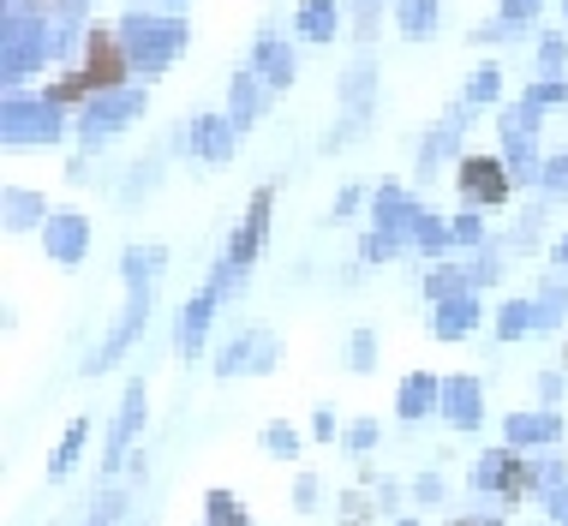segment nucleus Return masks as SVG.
Returning <instances> with one entry per match:
<instances>
[{
  "label": "nucleus",
  "instance_id": "nucleus-1",
  "mask_svg": "<svg viewBox=\"0 0 568 526\" xmlns=\"http://www.w3.org/2000/svg\"><path fill=\"white\" fill-rule=\"evenodd\" d=\"M120 37H126V54L132 67L144 72V79H156V72L186 49V24L180 19H150V12H126L120 19Z\"/></svg>",
  "mask_w": 568,
  "mask_h": 526
},
{
  "label": "nucleus",
  "instance_id": "nucleus-2",
  "mask_svg": "<svg viewBox=\"0 0 568 526\" xmlns=\"http://www.w3.org/2000/svg\"><path fill=\"white\" fill-rule=\"evenodd\" d=\"M79 72H84L90 84H97V97H102V90H126V72H138V67H132V54H126V37H120V24H97V30H90Z\"/></svg>",
  "mask_w": 568,
  "mask_h": 526
},
{
  "label": "nucleus",
  "instance_id": "nucleus-3",
  "mask_svg": "<svg viewBox=\"0 0 568 526\" xmlns=\"http://www.w3.org/2000/svg\"><path fill=\"white\" fill-rule=\"evenodd\" d=\"M270 215H275V192L264 185V192H252V204H245V222H240V234L227 240V257H222V275H227V287H240V282H245V270H252V263H257V252H264Z\"/></svg>",
  "mask_w": 568,
  "mask_h": 526
},
{
  "label": "nucleus",
  "instance_id": "nucleus-4",
  "mask_svg": "<svg viewBox=\"0 0 568 526\" xmlns=\"http://www.w3.org/2000/svg\"><path fill=\"white\" fill-rule=\"evenodd\" d=\"M54 54H60V37H49V24L24 19V12H7V84L12 90L24 84V72H37Z\"/></svg>",
  "mask_w": 568,
  "mask_h": 526
},
{
  "label": "nucleus",
  "instance_id": "nucleus-5",
  "mask_svg": "<svg viewBox=\"0 0 568 526\" xmlns=\"http://www.w3.org/2000/svg\"><path fill=\"white\" fill-rule=\"evenodd\" d=\"M67 132V108H54L49 97H7V144H54Z\"/></svg>",
  "mask_w": 568,
  "mask_h": 526
},
{
  "label": "nucleus",
  "instance_id": "nucleus-6",
  "mask_svg": "<svg viewBox=\"0 0 568 526\" xmlns=\"http://www.w3.org/2000/svg\"><path fill=\"white\" fill-rule=\"evenodd\" d=\"M138 114H144V90H102V97H90L79 108V138L84 144H102L120 127H132Z\"/></svg>",
  "mask_w": 568,
  "mask_h": 526
},
{
  "label": "nucleus",
  "instance_id": "nucleus-7",
  "mask_svg": "<svg viewBox=\"0 0 568 526\" xmlns=\"http://www.w3.org/2000/svg\"><path fill=\"white\" fill-rule=\"evenodd\" d=\"M455 185H460V198L467 204H509V192H515V174H509V162H497V156H460L455 162Z\"/></svg>",
  "mask_w": 568,
  "mask_h": 526
},
{
  "label": "nucleus",
  "instance_id": "nucleus-8",
  "mask_svg": "<svg viewBox=\"0 0 568 526\" xmlns=\"http://www.w3.org/2000/svg\"><path fill=\"white\" fill-rule=\"evenodd\" d=\"M144 323H150V287H138L132 300H126V312L114 317V330L102 335V347L84 360V371H90V377H102V371H114V365H120V353H126V347L138 342V335H144Z\"/></svg>",
  "mask_w": 568,
  "mask_h": 526
},
{
  "label": "nucleus",
  "instance_id": "nucleus-9",
  "mask_svg": "<svg viewBox=\"0 0 568 526\" xmlns=\"http://www.w3.org/2000/svg\"><path fill=\"white\" fill-rule=\"evenodd\" d=\"M467 485L473 490H497L503 503H520V497H527V455H509V443L490 448V455L473 461Z\"/></svg>",
  "mask_w": 568,
  "mask_h": 526
},
{
  "label": "nucleus",
  "instance_id": "nucleus-10",
  "mask_svg": "<svg viewBox=\"0 0 568 526\" xmlns=\"http://www.w3.org/2000/svg\"><path fill=\"white\" fill-rule=\"evenodd\" d=\"M275 353H282V342L270 330H245L216 353V377H264V371H275Z\"/></svg>",
  "mask_w": 568,
  "mask_h": 526
},
{
  "label": "nucleus",
  "instance_id": "nucleus-11",
  "mask_svg": "<svg viewBox=\"0 0 568 526\" xmlns=\"http://www.w3.org/2000/svg\"><path fill=\"white\" fill-rule=\"evenodd\" d=\"M419 215H425V204H413V198L402 192V185H377V198H372V227L377 234H389L395 245H413V227H419Z\"/></svg>",
  "mask_w": 568,
  "mask_h": 526
},
{
  "label": "nucleus",
  "instance_id": "nucleus-12",
  "mask_svg": "<svg viewBox=\"0 0 568 526\" xmlns=\"http://www.w3.org/2000/svg\"><path fill=\"white\" fill-rule=\"evenodd\" d=\"M144 431V383H126V395H120L114 407V425H109V448H102V473H120V461L132 455V437Z\"/></svg>",
  "mask_w": 568,
  "mask_h": 526
},
{
  "label": "nucleus",
  "instance_id": "nucleus-13",
  "mask_svg": "<svg viewBox=\"0 0 568 526\" xmlns=\"http://www.w3.org/2000/svg\"><path fill=\"white\" fill-rule=\"evenodd\" d=\"M503 443L509 448H557L562 443V413L557 407H532L503 419Z\"/></svg>",
  "mask_w": 568,
  "mask_h": 526
},
{
  "label": "nucleus",
  "instance_id": "nucleus-14",
  "mask_svg": "<svg viewBox=\"0 0 568 526\" xmlns=\"http://www.w3.org/2000/svg\"><path fill=\"white\" fill-rule=\"evenodd\" d=\"M222 293H227V275L216 270V275H210V282H204V287H197L192 300H186V312H180V347H186V353H197V347H204V335H210V317H216Z\"/></svg>",
  "mask_w": 568,
  "mask_h": 526
},
{
  "label": "nucleus",
  "instance_id": "nucleus-15",
  "mask_svg": "<svg viewBox=\"0 0 568 526\" xmlns=\"http://www.w3.org/2000/svg\"><path fill=\"white\" fill-rule=\"evenodd\" d=\"M42 245H49L54 263H84V252H90V222H84L79 210H54L49 227H42Z\"/></svg>",
  "mask_w": 568,
  "mask_h": 526
},
{
  "label": "nucleus",
  "instance_id": "nucleus-16",
  "mask_svg": "<svg viewBox=\"0 0 568 526\" xmlns=\"http://www.w3.org/2000/svg\"><path fill=\"white\" fill-rule=\"evenodd\" d=\"M437 413L455 431H479L485 425V390H479V377H449V383H443V407Z\"/></svg>",
  "mask_w": 568,
  "mask_h": 526
},
{
  "label": "nucleus",
  "instance_id": "nucleus-17",
  "mask_svg": "<svg viewBox=\"0 0 568 526\" xmlns=\"http://www.w3.org/2000/svg\"><path fill=\"white\" fill-rule=\"evenodd\" d=\"M479 317H485V305H479V293H455V300H443L437 312H432V335L437 342H460V335H473L479 330Z\"/></svg>",
  "mask_w": 568,
  "mask_h": 526
},
{
  "label": "nucleus",
  "instance_id": "nucleus-18",
  "mask_svg": "<svg viewBox=\"0 0 568 526\" xmlns=\"http://www.w3.org/2000/svg\"><path fill=\"white\" fill-rule=\"evenodd\" d=\"M437 407H443V383L432 377V371H407L402 390H395V413L413 425V419H425V413H437Z\"/></svg>",
  "mask_w": 568,
  "mask_h": 526
},
{
  "label": "nucleus",
  "instance_id": "nucleus-19",
  "mask_svg": "<svg viewBox=\"0 0 568 526\" xmlns=\"http://www.w3.org/2000/svg\"><path fill=\"white\" fill-rule=\"evenodd\" d=\"M252 72H257L270 90H287V84H294V49L264 30V37H257V49H252Z\"/></svg>",
  "mask_w": 568,
  "mask_h": 526
},
{
  "label": "nucleus",
  "instance_id": "nucleus-20",
  "mask_svg": "<svg viewBox=\"0 0 568 526\" xmlns=\"http://www.w3.org/2000/svg\"><path fill=\"white\" fill-rule=\"evenodd\" d=\"M234 120H227V114H197L192 120V150H197V156H204V162H227V156H234Z\"/></svg>",
  "mask_w": 568,
  "mask_h": 526
},
{
  "label": "nucleus",
  "instance_id": "nucleus-21",
  "mask_svg": "<svg viewBox=\"0 0 568 526\" xmlns=\"http://www.w3.org/2000/svg\"><path fill=\"white\" fill-rule=\"evenodd\" d=\"M270 97H275V90H270L264 79H257L252 67H245V72H234V108H227V120H234V127L245 132L257 114H264V102H270Z\"/></svg>",
  "mask_w": 568,
  "mask_h": 526
},
{
  "label": "nucleus",
  "instance_id": "nucleus-22",
  "mask_svg": "<svg viewBox=\"0 0 568 526\" xmlns=\"http://www.w3.org/2000/svg\"><path fill=\"white\" fill-rule=\"evenodd\" d=\"M162 263H168L162 245H126V252H120V282L138 293V287H150L162 275Z\"/></svg>",
  "mask_w": 568,
  "mask_h": 526
},
{
  "label": "nucleus",
  "instance_id": "nucleus-23",
  "mask_svg": "<svg viewBox=\"0 0 568 526\" xmlns=\"http://www.w3.org/2000/svg\"><path fill=\"white\" fill-rule=\"evenodd\" d=\"M84 443H90V419L79 413V419H72L67 431H60V443H54V455H49V478H67L72 467H79Z\"/></svg>",
  "mask_w": 568,
  "mask_h": 526
},
{
  "label": "nucleus",
  "instance_id": "nucleus-24",
  "mask_svg": "<svg viewBox=\"0 0 568 526\" xmlns=\"http://www.w3.org/2000/svg\"><path fill=\"white\" fill-rule=\"evenodd\" d=\"M294 24H300V37H305V42H329L335 30H342V12H335V0H305Z\"/></svg>",
  "mask_w": 568,
  "mask_h": 526
},
{
  "label": "nucleus",
  "instance_id": "nucleus-25",
  "mask_svg": "<svg viewBox=\"0 0 568 526\" xmlns=\"http://www.w3.org/2000/svg\"><path fill=\"white\" fill-rule=\"evenodd\" d=\"M557 485H568V461L562 455H527V497H550Z\"/></svg>",
  "mask_w": 568,
  "mask_h": 526
},
{
  "label": "nucleus",
  "instance_id": "nucleus-26",
  "mask_svg": "<svg viewBox=\"0 0 568 526\" xmlns=\"http://www.w3.org/2000/svg\"><path fill=\"white\" fill-rule=\"evenodd\" d=\"M7 227L12 234H24V227H49V204H42L37 192H19V185H12L7 192Z\"/></svg>",
  "mask_w": 568,
  "mask_h": 526
},
{
  "label": "nucleus",
  "instance_id": "nucleus-27",
  "mask_svg": "<svg viewBox=\"0 0 568 526\" xmlns=\"http://www.w3.org/2000/svg\"><path fill=\"white\" fill-rule=\"evenodd\" d=\"M539 330V305L532 300H509L497 312V342H520V335H532Z\"/></svg>",
  "mask_w": 568,
  "mask_h": 526
},
{
  "label": "nucleus",
  "instance_id": "nucleus-28",
  "mask_svg": "<svg viewBox=\"0 0 568 526\" xmlns=\"http://www.w3.org/2000/svg\"><path fill=\"white\" fill-rule=\"evenodd\" d=\"M395 19H402V30L413 42H425V37H437V0H402Z\"/></svg>",
  "mask_w": 568,
  "mask_h": 526
},
{
  "label": "nucleus",
  "instance_id": "nucleus-29",
  "mask_svg": "<svg viewBox=\"0 0 568 526\" xmlns=\"http://www.w3.org/2000/svg\"><path fill=\"white\" fill-rule=\"evenodd\" d=\"M204 526H252V520H245V503L234 497V490H210L204 497Z\"/></svg>",
  "mask_w": 568,
  "mask_h": 526
},
{
  "label": "nucleus",
  "instance_id": "nucleus-30",
  "mask_svg": "<svg viewBox=\"0 0 568 526\" xmlns=\"http://www.w3.org/2000/svg\"><path fill=\"white\" fill-rule=\"evenodd\" d=\"M473 282H467V270H460V263H437L432 275H425V293H432V300L443 305V300H455V293H467Z\"/></svg>",
  "mask_w": 568,
  "mask_h": 526
},
{
  "label": "nucleus",
  "instance_id": "nucleus-31",
  "mask_svg": "<svg viewBox=\"0 0 568 526\" xmlns=\"http://www.w3.org/2000/svg\"><path fill=\"white\" fill-rule=\"evenodd\" d=\"M532 305H539V330H557V323L568 317V287L545 282V287H539V300H532Z\"/></svg>",
  "mask_w": 568,
  "mask_h": 526
},
{
  "label": "nucleus",
  "instance_id": "nucleus-32",
  "mask_svg": "<svg viewBox=\"0 0 568 526\" xmlns=\"http://www.w3.org/2000/svg\"><path fill=\"white\" fill-rule=\"evenodd\" d=\"M497 97H503V67H479L460 102H467V108H479V102H497Z\"/></svg>",
  "mask_w": 568,
  "mask_h": 526
},
{
  "label": "nucleus",
  "instance_id": "nucleus-33",
  "mask_svg": "<svg viewBox=\"0 0 568 526\" xmlns=\"http://www.w3.org/2000/svg\"><path fill=\"white\" fill-rule=\"evenodd\" d=\"M497 275H503V245H490V240H485V245H479V257L467 263V282H473V287H485V282H497Z\"/></svg>",
  "mask_w": 568,
  "mask_h": 526
},
{
  "label": "nucleus",
  "instance_id": "nucleus-34",
  "mask_svg": "<svg viewBox=\"0 0 568 526\" xmlns=\"http://www.w3.org/2000/svg\"><path fill=\"white\" fill-rule=\"evenodd\" d=\"M120 520H126V490H102V497L90 503L84 526H120Z\"/></svg>",
  "mask_w": 568,
  "mask_h": 526
},
{
  "label": "nucleus",
  "instance_id": "nucleus-35",
  "mask_svg": "<svg viewBox=\"0 0 568 526\" xmlns=\"http://www.w3.org/2000/svg\"><path fill=\"white\" fill-rule=\"evenodd\" d=\"M264 455H275V461H287V455H300V431L294 425H264Z\"/></svg>",
  "mask_w": 568,
  "mask_h": 526
},
{
  "label": "nucleus",
  "instance_id": "nucleus-36",
  "mask_svg": "<svg viewBox=\"0 0 568 526\" xmlns=\"http://www.w3.org/2000/svg\"><path fill=\"white\" fill-rule=\"evenodd\" d=\"M520 102L545 114V108H562V102H568V84H562V79H539V84H527V97H520Z\"/></svg>",
  "mask_w": 568,
  "mask_h": 526
},
{
  "label": "nucleus",
  "instance_id": "nucleus-37",
  "mask_svg": "<svg viewBox=\"0 0 568 526\" xmlns=\"http://www.w3.org/2000/svg\"><path fill=\"white\" fill-rule=\"evenodd\" d=\"M372 365H377V335L359 330V335L347 342V371H372Z\"/></svg>",
  "mask_w": 568,
  "mask_h": 526
},
{
  "label": "nucleus",
  "instance_id": "nucleus-38",
  "mask_svg": "<svg viewBox=\"0 0 568 526\" xmlns=\"http://www.w3.org/2000/svg\"><path fill=\"white\" fill-rule=\"evenodd\" d=\"M539 185H545L550 198H568V150H562V156H550V162L539 168Z\"/></svg>",
  "mask_w": 568,
  "mask_h": 526
},
{
  "label": "nucleus",
  "instance_id": "nucleus-39",
  "mask_svg": "<svg viewBox=\"0 0 568 526\" xmlns=\"http://www.w3.org/2000/svg\"><path fill=\"white\" fill-rule=\"evenodd\" d=\"M372 443H377V425H372V419H353V425H342V448H347V455H365Z\"/></svg>",
  "mask_w": 568,
  "mask_h": 526
},
{
  "label": "nucleus",
  "instance_id": "nucleus-40",
  "mask_svg": "<svg viewBox=\"0 0 568 526\" xmlns=\"http://www.w3.org/2000/svg\"><path fill=\"white\" fill-rule=\"evenodd\" d=\"M562 67H568V42L562 37H545L539 42V72H545V79H557Z\"/></svg>",
  "mask_w": 568,
  "mask_h": 526
},
{
  "label": "nucleus",
  "instance_id": "nucleus-41",
  "mask_svg": "<svg viewBox=\"0 0 568 526\" xmlns=\"http://www.w3.org/2000/svg\"><path fill=\"white\" fill-rule=\"evenodd\" d=\"M317 503H324V485H317L312 473H300L294 478V508H300V515H317Z\"/></svg>",
  "mask_w": 568,
  "mask_h": 526
},
{
  "label": "nucleus",
  "instance_id": "nucleus-42",
  "mask_svg": "<svg viewBox=\"0 0 568 526\" xmlns=\"http://www.w3.org/2000/svg\"><path fill=\"white\" fill-rule=\"evenodd\" d=\"M449 240L455 245H485V222H479V215H455V222H449Z\"/></svg>",
  "mask_w": 568,
  "mask_h": 526
},
{
  "label": "nucleus",
  "instance_id": "nucleus-43",
  "mask_svg": "<svg viewBox=\"0 0 568 526\" xmlns=\"http://www.w3.org/2000/svg\"><path fill=\"white\" fill-rule=\"evenodd\" d=\"M539 12H545V0H503V24H520V30H527Z\"/></svg>",
  "mask_w": 568,
  "mask_h": 526
},
{
  "label": "nucleus",
  "instance_id": "nucleus-44",
  "mask_svg": "<svg viewBox=\"0 0 568 526\" xmlns=\"http://www.w3.org/2000/svg\"><path fill=\"white\" fill-rule=\"evenodd\" d=\"M365 204V185L353 180V185H342V198H335V210H329V222H353V210Z\"/></svg>",
  "mask_w": 568,
  "mask_h": 526
},
{
  "label": "nucleus",
  "instance_id": "nucleus-45",
  "mask_svg": "<svg viewBox=\"0 0 568 526\" xmlns=\"http://www.w3.org/2000/svg\"><path fill=\"white\" fill-rule=\"evenodd\" d=\"M395 252H402V245H395L389 234H377V227H372V234H365V245H359L365 263H383V257H395Z\"/></svg>",
  "mask_w": 568,
  "mask_h": 526
},
{
  "label": "nucleus",
  "instance_id": "nucleus-46",
  "mask_svg": "<svg viewBox=\"0 0 568 526\" xmlns=\"http://www.w3.org/2000/svg\"><path fill=\"white\" fill-rule=\"evenodd\" d=\"M413 503H425V508L443 503V478L437 473H419V478H413Z\"/></svg>",
  "mask_w": 568,
  "mask_h": 526
},
{
  "label": "nucleus",
  "instance_id": "nucleus-47",
  "mask_svg": "<svg viewBox=\"0 0 568 526\" xmlns=\"http://www.w3.org/2000/svg\"><path fill=\"white\" fill-rule=\"evenodd\" d=\"M545 515H550V526H568V485H557L545 497Z\"/></svg>",
  "mask_w": 568,
  "mask_h": 526
},
{
  "label": "nucleus",
  "instance_id": "nucleus-48",
  "mask_svg": "<svg viewBox=\"0 0 568 526\" xmlns=\"http://www.w3.org/2000/svg\"><path fill=\"white\" fill-rule=\"evenodd\" d=\"M312 437H317V443L342 437V425H335V413H329V407H317V413H312Z\"/></svg>",
  "mask_w": 568,
  "mask_h": 526
},
{
  "label": "nucleus",
  "instance_id": "nucleus-49",
  "mask_svg": "<svg viewBox=\"0 0 568 526\" xmlns=\"http://www.w3.org/2000/svg\"><path fill=\"white\" fill-rule=\"evenodd\" d=\"M557 395H562V377H557V371H545V377H539V401L550 407V401H557Z\"/></svg>",
  "mask_w": 568,
  "mask_h": 526
},
{
  "label": "nucleus",
  "instance_id": "nucleus-50",
  "mask_svg": "<svg viewBox=\"0 0 568 526\" xmlns=\"http://www.w3.org/2000/svg\"><path fill=\"white\" fill-rule=\"evenodd\" d=\"M455 526H503L497 515H467V520H455Z\"/></svg>",
  "mask_w": 568,
  "mask_h": 526
},
{
  "label": "nucleus",
  "instance_id": "nucleus-51",
  "mask_svg": "<svg viewBox=\"0 0 568 526\" xmlns=\"http://www.w3.org/2000/svg\"><path fill=\"white\" fill-rule=\"evenodd\" d=\"M30 7H67V12H79V0H30Z\"/></svg>",
  "mask_w": 568,
  "mask_h": 526
},
{
  "label": "nucleus",
  "instance_id": "nucleus-52",
  "mask_svg": "<svg viewBox=\"0 0 568 526\" xmlns=\"http://www.w3.org/2000/svg\"><path fill=\"white\" fill-rule=\"evenodd\" d=\"M557 263H562V270H568V234L557 240Z\"/></svg>",
  "mask_w": 568,
  "mask_h": 526
},
{
  "label": "nucleus",
  "instance_id": "nucleus-53",
  "mask_svg": "<svg viewBox=\"0 0 568 526\" xmlns=\"http://www.w3.org/2000/svg\"><path fill=\"white\" fill-rule=\"evenodd\" d=\"M395 526H413V520H395Z\"/></svg>",
  "mask_w": 568,
  "mask_h": 526
}]
</instances>
